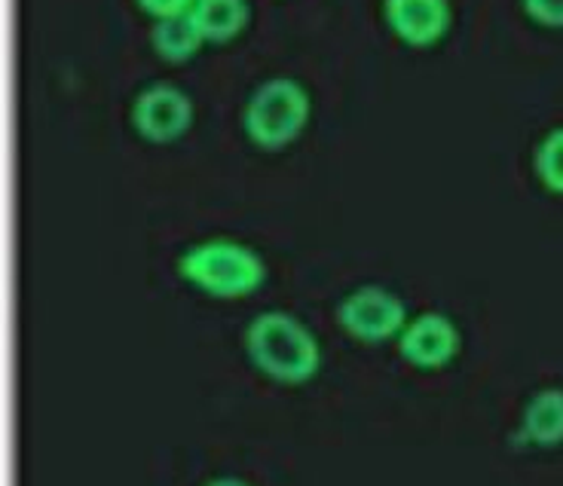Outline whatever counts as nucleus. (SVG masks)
<instances>
[{"mask_svg":"<svg viewBox=\"0 0 563 486\" xmlns=\"http://www.w3.org/2000/svg\"><path fill=\"white\" fill-rule=\"evenodd\" d=\"M245 349L254 367L276 383H307L322 362L316 336L288 312H261L245 328Z\"/></svg>","mask_w":563,"mask_h":486,"instance_id":"obj_1","label":"nucleus"},{"mask_svg":"<svg viewBox=\"0 0 563 486\" xmlns=\"http://www.w3.org/2000/svg\"><path fill=\"white\" fill-rule=\"evenodd\" d=\"M178 269L190 285H197L199 291L211 294V297H227V300L257 291L267 276L264 261L252 248L230 242V239H209V242H199L190 251H184Z\"/></svg>","mask_w":563,"mask_h":486,"instance_id":"obj_2","label":"nucleus"},{"mask_svg":"<svg viewBox=\"0 0 563 486\" xmlns=\"http://www.w3.org/2000/svg\"><path fill=\"white\" fill-rule=\"evenodd\" d=\"M307 113H310V98L303 92V86L279 77V80H269V84L261 86L249 98L242 123H245V132L254 144L276 151L303 129Z\"/></svg>","mask_w":563,"mask_h":486,"instance_id":"obj_3","label":"nucleus"},{"mask_svg":"<svg viewBox=\"0 0 563 486\" xmlns=\"http://www.w3.org/2000/svg\"><path fill=\"white\" fill-rule=\"evenodd\" d=\"M405 303L386 288L367 285L338 306L340 328L362 343H383L405 331Z\"/></svg>","mask_w":563,"mask_h":486,"instance_id":"obj_4","label":"nucleus"},{"mask_svg":"<svg viewBox=\"0 0 563 486\" xmlns=\"http://www.w3.org/2000/svg\"><path fill=\"white\" fill-rule=\"evenodd\" d=\"M190 113H194L190 111V98L184 96L181 89L169 84H156L135 98L132 123L139 129L141 139L163 144V141L181 135L190 125Z\"/></svg>","mask_w":563,"mask_h":486,"instance_id":"obj_5","label":"nucleus"},{"mask_svg":"<svg viewBox=\"0 0 563 486\" xmlns=\"http://www.w3.org/2000/svg\"><path fill=\"white\" fill-rule=\"evenodd\" d=\"M401 355L408 358L413 367L422 371H438L448 362H453V355L460 352V331L448 316L441 312H426L420 319H413L405 324L401 331Z\"/></svg>","mask_w":563,"mask_h":486,"instance_id":"obj_6","label":"nucleus"},{"mask_svg":"<svg viewBox=\"0 0 563 486\" xmlns=\"http://www.w3.org/2000/svg\"><path fill=\"white\" fill-rule=\"evenodd\" d=\"M386 22L405 43L429 46L451 25L448 0H386Z\"/></svg>","mask_w":563,"mask_h":486,"instance_id":"obj_7","label":"nucleus"},{"mask_svg":"<svg viewBox=\"0 0 563 486\" xmlns=\"http://www.w3.org/2000/svg\"><path fill=\"white\" fill-rule=\"evenodd\" d=\"M523 441L536 446L563 444V389H542L530 398L521 419Z\"/></svg>","mask_w":563,"mask_h":486,"instance_id":"obj_8","label":"nucleus"},{"mask_svg":"<svg viewBox=\"0 0 563 486\" xmlns=\"http://www.w3.org/2000/svg\"><path fill=\"white\" fill-rule=\"evenodd\" d=\"M190 19H194L202 41L221 43L240 34L249 19V7H245V0H197L190 10Z\"/></svg>","mask_w":563,"mask_h":486,"instance_id":"obj_9","label":"nucleus"},{"mask_svg":"<svg viewBox=\"0 0 563 486\" xmlns=\"http://www.w3.org/2000/svg\"><path fill=\"white\" fill-rule=\"evenodd\" d=\"M151 41H154V49L166 62H184L190 58L199 49V37L197 25L190 13L184 15H169V19H156L154 31H151Z\"/></svg>","mask_w":563,"mask_h":486,"instance_id":"obj_10","label":"nucleus"},{"mask_svg":"<svg viewBox=\"0 0 563 486\" xmlns=\"http://www.w3.org/2000/svg\"><path fill=\"white\" fill-rule=\"evenodd\" d=\"M536 175L554 194H563V129L549 132L536 151Z\"/></svg>","mask_w":563,"mask_h":486,"instance_id":"obj_11","label":"nucleus"},{"mask_svg":"<svg viewBox=\"0 0 563 486\" xmlns=\"http://www.w3.org/2000/svg\"><path fill=\"white\" fill-rule=\"evenodd\" d=\"M523 10L539 25L563 29V0H523Z\"/></svg>","mask_w":563,"mask_h":486,"instance_id":"obj_12","label":"nucleus"},{"mask_svg":"<svg viewBox=\"0 0 563 486\" xmlns=\"http://www.w3.org/2000/svg\"><path fill=\"white\" fill-rule=\"evenodd\" d=\"M197 0H139L144 13L156 15V19H169V15H184L194 10Z\"/></svg>","mask_w":563,"mask_h":486,"instance_id":"obj_13","label":"nucleus"},{"mask_svg":"<svg viewBox=\"0 0 563 486\" xmlns=\"http://www.w3.org/2000/svg\"><path fill=\"white\" fill-rule=\"evenodd\" d=\"M206 486H249L245 481H236V477H218V481H211Z\"/></svg>","mask_w":563,"mask_h":486,"instance_id":"obj_14","label":"nucleus"}]
</instances>
